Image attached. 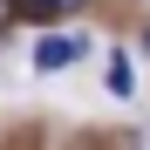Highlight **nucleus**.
<instances>
[{
	"label": "nucleus",
	"instance_id": "1",
	"mask_svg": "<svg viewBox=\"0 0 150 150\" xmlns=\"http://www.w3.org/2000/svg\"><path fill=\"white\" fill-rule=\"evenodd\" d=\"M75 55H82V34H41V41H34V68H41V75L68 68Z\"/></svg>",
	"mask_w": 150,
	"mask_h": 150
},
{
	"label": "nucleus",
	"instance_id": "2",
	"mask_svg": "<svg viewBox=\"0 0 150 150\" xmlns=\"http://www.w3.org/2000/svg\"><path fill=\"white\" fill-rule=\"evenodd\" d=\"M89 0H14V14H28V21H62V14H82Z\"/></svg>",
	"mask_w": 150,
	"mask_h": 150
},
{
	"label": "nucleus",
	"instance_id": "3",
	"mask_svg": "<svg viewBox=\"0 0 150 150\" xmlns=\"http://www.w3.org/2000/svg\"><path fill=\"white\" fill-rule=\"evenodd\" d=\"M137 89V75H130V62L123 55H109V96H130Z\"/></svg>",
	"mask_w": 150,
	"mask_h": 150
},
{
	"label": "nucleus",
	"instance_id": "4",
	"mask_svg": "<svg viewBox=\"0 0 150 150\" xmlns=\"http://www.w3.org/2000/svg\"><path fill=\"white\" fill-rule=\"evenodd\" d=\"M7 21H14V0H0V28H7Z\"/></svg>",
	"mask_w": 150,
	"mask_h": 150
},
{
	"label": "nucleus",
	"instance_id": "5",
	"mask_svg": "<svg viewBox=\"0 0 150 150\" xmlns=\"http://www.w3.org/2000/svg\"><path fill=\"white\" fill-rule=\"evenodd\" d=\"M143 55H150V34H143Z\"/></svg>",
	"mask_w": 150,
	"mask_h": 150
}]
</instances>
